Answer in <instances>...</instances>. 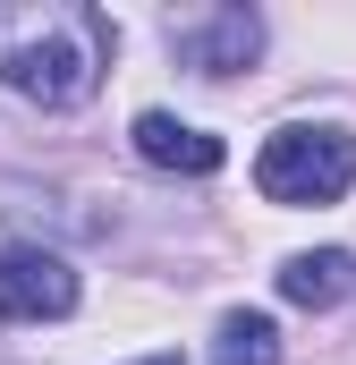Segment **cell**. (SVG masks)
<instances>
[{"instance_id":"2","label":"cell","mask_w":356,"mask_h":365,"mask_svg":"<svg viewBox=\"0 0 356 365\" xmlns=\"http://www.w3.org/2000/svg\"><path fill=\"white\" fill-rule=\"evenodd\" d=\"M255 187L271 204H340L356 187V136L348 128H280L255 153Z\"/></svg>"},{"instance_id":"6","label":"cell","mask_w":356,"mask_h":365,"mask_svg":"<svg viewBox=\"0 0 356 365\" xmlns=\"http://www.w3.org/2000/svg\"><path fill=\"white\" fill-rule=\"evenodd\" d=\"M280 297L288 306H340V297H356V255L348 247H314V255H288L280 264Z\"/></svg>"},{"instance_id":"1","label":"cell","mask_w":356,"mask_h":365,"mask_svg":"<svg viewBox=\"0 0 356 365\" xmlns=\"http://www.w3.org/2000/svg\"><path fill=\"white\" fill-rule=\"evenodd\" d=\"M119 26L85 0H0V86L43 102V110H77L110 77Z\"/></svg>"},{"instance_id":"8","label":"cell","mask_w":356,"mask_h":365,"mask_svg":"<svg viewBox=\"0 0 356 365\" xmlns=\"http://www.w3.org/2000/svg\"><path fill=\"white\" fill-rule=\"evenodd\" d=\"M145 365H178V357H145Z\"/></svg>"},{"instance_id":"4","label":"cell","mask_w":356,"mask_h":365,"mask_svg":"<svg viewBox=\"0 0 356 365\" xmlns=\"http://www.w3.org/2000/svg\"><path fill=\"white\" fill-rule=\"evenodd\" d=\"M170 43H178V60H187L195 77H238V68L263 51V17H255V9H204V17H178Z\"/></svg>"},{"instance_id":"7","label":"cell","mask_w":356,"mask_h":365,"mask_svg":"<svg viewBox=\"0 0 356 365\" xmlns=\"http://www.w3.org/2000/svg\"><path fill=\"white\" fill-rule=\"evenodd\" d=\"M212 365H280V323L271 314H221V331H212Z\"/></svg>"},{"instance_id":"5","label":"cell","mask_w":356,"mask_h":365,"mask_svg":"<svg viewBox=\"0 0 356 365\" xmlns=\"http://www.w3.org/2000/svg\"><path fill=\"white\" fill-rule=\"evenodd\" d=\"M136 153H145L153 170H187V179H212V170H221V136L187 128L170 110H145V119H136Z\"/></svg>"},{"instance_id":"3","label":"cell","mask_w":356,"mask_h":365,"mask_svg":"<svg viewBox=\"0 0 356 365\" xmlns=\"http://www.w3.org/2000/svg\"><path fill=\"white\" fill-rule=\"evenodd\" d=\"M77 314V272L51 247H9L0 255V323H60Z\"/></svg>"}]
</instances>
